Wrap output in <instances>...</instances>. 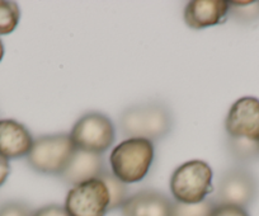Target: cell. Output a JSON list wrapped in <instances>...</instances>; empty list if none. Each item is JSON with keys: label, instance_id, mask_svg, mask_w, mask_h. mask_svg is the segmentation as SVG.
<instances>
[{"label": "cell", "instance_id": "6da1fadb", "mask_svg": "<svg viewBox=\"0 0 259 216\" xmlns=\"http://www.w3.org/2000/svg\"><path fill=\"white\" fill-rule=\"evenodd\" d=\"M173 113L163 102L131 106L119 115V131L123 136L161 140L173 128Z\"/></svg>", "mask_w": 259, "mask_h": 216}, {"label": "cell", "instance_id": "ffe728a7", "mask_svg": "<svg viewBox=\"0 0 259 216\" xmlns=\"http://www.w3.org/2000/svg\"><path fill=\"white\" fill-rule=\"evenodd\" d=\"M33 216H70L66 208L60 205H47L34 211Z\"/></svg>", "mask_w": 259, "mask_h": 216}, {"label": "cell", "instance_id": "8fae6325", "mask_svg": "<svg viewBox=\"0 0 259 216\" xmlns=\"http://www.w3.org/2000/svg\"><path fill=\"white\" fill-rule=\"evenodd\" d=\"M225 0H193L184 9V21L193 29H203L221 23L229 14Z\"/></svg>", "mask_w": 259, "mask_h": 216}, {"label": "cell", "instance_id": "e0dca14e", "mask_svg": "<svg viewBox=\"0 0 259 216\" xmlns=\"http://www.w3.org/2000/svg\"><path fill=\"white\" fill-rule=\"evenodd\" d=\"M229 6L228 16L239 23L249 24L259 19V2H250L246 6H233L229 3Z\"/></svg>", "mask_w": 259, "mask_h": 216}, {"label": "cell", "instance_id": "7a4b0ae2", "mask_svg": "<svg viewBox=\"0 0 259 216\" xmlns=\"http://www.w3.org/2000/svg\"><path fill=\"white\" fill-rule=\"evenodd\" d=\"M154 154L153 141L141 138L126 139L112 149L111 172L126 185L140 182L153 165Z\"/></svg>", "mask_w": 259, "mask_h": 216}, {"label": "cell", "instance_id": "277c9868", "mask_svg": "<svg viewBox=\"0 0 259 216\" xmlns=\"http://www.w3.org/2000/svg\"><path fill=\"white\" fill-rule=\"evenodd\" d=\"M213 172L203 160H189L179 165L170 177V192L174 200L183 203H198L213 192Z\"/></svg>", "mask_w": 259, "mask_h": 216}, {"label": "cell", "instance_id": "4fadbf2b", "mask_svg": "<svg viewBox=\"0 0 259 216\" xmlns=\"http://www.w3.org/2000/svg\"><path fill=\"white\" fill-rule=\"evenodd\" d=\"M226 149L231 159L239 164H249L259 159V141L228 136Z\"/></svg>", "mask_w": 259, "mask_h": 216}, {"label": "cell", "instance_id": "ba28073f", "mask_svg": "<svg viewBox=\"0 0 259 216\" xmlns=\"http://www.w3.org/2000/svg\"><path fill=\"white\" fill-rule=\"evenodd\" d=\"M225 128L231 138L259 141V99L255 97L239 98L226 116Z\"/></svg>", "mask_w": 259, "mask_h": 216}, {"label": "cell", "instance_id": "7402d4cb", "mask_svg": "<svg viewBox=\"0 0 259 216\" xmlns=\"http://www.w3.org/2000/svg\"><path fill=\"white\" fill-rule=\"evenodd\" d=\"M3 56H4V45L3 42H2V39H0V61L3 60Z\"/></svg>", "mask_w": 259, "mask_h": 216}, {"label": "cell", "instance_id": "3957f363", "mask_svg": "<svg viewBox=\"0 0 259 216\" xmlns=\"http://www.w3.org/2000/svg\"><path fill=\"white\" fill-rule=\"evenodd\" d=\"M70 134L44 135L34 139L27 163L37 173L60 177L75 154Z\"/></svg>", "mask_w": 259, "mask_h": 216}, {"label": "cell", "instance_id": "9c48e42d", "mask_svg": "<svg viewBox=\"0 0 259 216\" xmlns=\"http://www.w3.org/2000/svg\"><path fill=\"white\" fill-rule=\"evenodd\" d=\"M173 201L164 193L143 190L130 196L122 205V216H171Z\"/></svg>", "mask_w": 259, "mask_h": 216}, {"label": "cell", "instance_id": "9a60e30c", "mask_svg": "<svg viewBox=\"0 0 259 216\" xmlns=\"http://www.w3.org/2000/svg\"><path fill=\"white\" fill-rule=\"evenodd\" d=\"M216 207L212 198H206L198 203H183L173 201L171 216H211Z\"/></svg>", "mask_w": 259, "mask_h": 216}, {"label": "cell", "instance_id": "5bb4252c", "mask_svg": "<svg viewBox=\"0 0 259 216\" xmlns=\"http://www.w3.org/2000/svg\"><path fill=\"white\" fill-rule=\"evenodd\" d=\"M99 178L103 181L104 185L107 186V190H108L109 198H111V201H109V211L121 208L122 205L126 202L127 198L130 197L128 187H127L126 183L119 181L109 169L104 170Z\"/></svg>", "mask_w": 259, "mask_h": 216}, {"label": "cell", "instance_id": "30bf717a", "mask_svg": "<svg viewBox=\"0 0 259 216\" xmlns=\"http://www.w3.org/2000/svg\"><path fill=\"white\" fill-rule=\"evenodd\" d=\"M107 169L108 168L106 167L103 155L76 149L73 159L59 178L64 183L74 187L85 181L99 178Z\"/></svg>", "mask_w": 259, "mask_h": 216}, {"label": "cell", "instance_id": "8992f818", "mask_svg": "<svg viewBox=\"0 0 259 216\" xmlns=\"http://www.w3.org/2000/svg\"><path fill=\"white\" fill-rule=\"evenodd\" d=\"M259 185L255 176L244 167H234L220 176L212 201L216 205L246 208L255 201Z\"/></svg>", "mask_w": 259, "mask_h": 216}, {"label": "cell", "instance_id": "52a82bcc", "mask_svg": "<svg viewBox=\"0 0 259 216\" xmlns=\"http://www.w3.org/2000/svg\"><path fill=\"white\" fill-rule=\"evenodd\" d=\"M109 193L101 178L85 181L71 187L65 206L70 216H106L109 211Z\"/></svg>", "mask_w": 259, "mask_h": 216}, {"label": "cell", "instance_id": "2e32d148", "mask_svg": "<svg viewBox=\"0 0 259 216\" xmlns=\"http://www.w3.org/2000/svg\"><path fill=\"white\" fill-rule=\"evenodd\" d=\"M21 19L18 4L0 0V34H9L17 28Z\"/></svg>", "mask_w": 259, "mask_h": 216}, {"label": "cell", "instance_id": "d6986e66", "mask_svg": "<svg viewBox=\"0 0 259 216\" xmlns=\"http://www.w3.org/2000/svg\"><path fill=\"white\" fill-rule=\"evenodd\" d=\"M211 216H249V213L245 208L238 206L216 205Z\"/></svg>", "mask_w": 259, "mask_h": 216}, {"label": "cell", "instance_id": "ac0fdd59", "mask_svg": "<svg viewBox=\"0 0 259 216\" xmlns=\"http://www.w3.org/2000/svg\"><path fill=\"white\" fill-rule=\"evenodd\" d=\"M34 211L27 203L7 202L0 206V216H33Z\"/></svg>", "mask_w": 259, "mask_h": 216}, {"label": "cell", "instance_id": "44dd1931", "mask_svg": "<svg viewBox=\"0 0 259 216\" xmlns=\"http://www.w3.org/2000/svg\"><path fill=\"white\" fill-rule=\"evenodd\" d=\"M11 173V164L9 160L4 156L0 155V186H3L6 181L8 180V176Z\"/></svg>", "mask_w": 259, "mask_h": 216}, {"label": "cell", "instance_id": "7c38bea8", "mask_svg": "<svg viewBox=\"0 0 259 216\" xmlns=\"http://www.w3.org/2000/svg\"><path fill=\"white\" fill-rule=\"evenodd\" d=\"M33 138L24 125L14 120H0V155L19 159L28 155Z\"/></svg>", "mask_w": 259, "mask_h": 216}, {"label": "cell", "instance_id": "5b68a950", "mask_svg": "<svg viewBox=\"0 0 259 216\" xmlns=\"http://www.w3.org/2000/svg\"><path fill=\"white\" fill-rule=\"evenodd\" d=\"M70 138L79 150L103 155L116 140V128L106 115L89 112L76 121Z\"/></svg>", "mask_w": 259, "mask_h": 216}]
</instances>
